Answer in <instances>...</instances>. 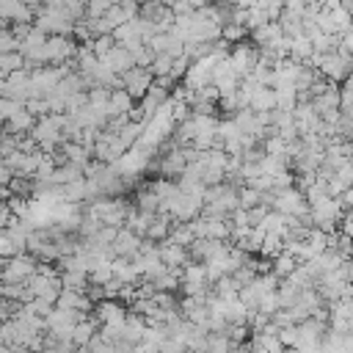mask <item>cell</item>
<instances>
[{
    "instance_id": "6da1fadb",
    "label": "cell",
    "mask_w": 353,
    "mask_h": 353,
    "mask_svg": "<svg viewBox=\"0 0 353 353\" xmlns=\"http://www.w3.org/2000/svg\"><path fill=\"white\" fill-rule=\"evenodd\" d=\"M273 210L284 212V215H295V218H303L309 223V201L303 196V190L298 185H287V188H279L273 190V201H270Z\"/></svg>"
},
{
    "instance_id": "7a4b0ae2",
    "label": "cell",
    "mask_w": 353,
    "mask_h": 353,
    "mask_svg": "<svg viewBox=\"0 0 353 353\" xmlns=\"http://www.w3.org/2000/svg\"><path fill=\"white\" fill-rule=\"evenodd\" d=\"M328 328V323H323V320H317V317H306V320H301V323H295V350H301V353H314V350H320V336H323V331Z\"/></svg>"
},
{
    "instance_id": "3957f363",
    "label": "cell",
    "mask_w": 353,
    "mask_h": 353,
    "mask_svg": "<svg viewBox=\"0 0 353 353\" xmlns=\"http://www.w3.org/2000/svg\"><path fill=\"white\" fill-rule=\"evenodd\" d=\"M74 50H77V41H74L72 36L50 33L47 41H44V63H63V61H72V58H74Z\"/></svg>"
},
{
    "instance_id": "277c9868",
    "label": "cell",
    "mask_w": 353,
    "mask_h": 353,
    "mask_svg": "<svg viewBox=\"0 0 353 353\" xmlns=\"http://www.w3.org/2000/svg\"><path fill=\"white\" fill-rule=\"evenodd\" d=\"M212 63H215V55H204V58L190 61L188 69H185V74H182V85L190 88V91L207 85L210 77H212Z\"/></svg>"
},
{
    "instance_id": "5b68a950",
    "label": "cell",
    "mask_w": 353,
    "mask_h": 353,
    "mask_svg": "<svg viewBox=\"0 0 353 353\" xmlns=\"http://www.w3.org/2000/svg\"><path fill=\"white\" fill-rule=\"evenodd\" d=\"M317 72L334 83L350 77V58H342L339 52L328 50V52H320V61H317Z\"/></svg>"
},
{
    "instance_id": "8992f818",
    "label": "cell",
    "mask_w": 353,
    "mask_h": 353,
    "mask_svg": "<svg viewBox=\"0 0 353 353\" xmlns=\"http://www.w3.org/2000/svg\"><path fill=\"white\" fill-rule=\"evenodd\" d=\"M152 72H149V66H130L127 72H121V88H127V94L138 102L143 94H146V88L152 85Z\"/></svg>"
},
{
    "instance_id": "52a82bcc",
    "label": "cell",
    "mask_w": 353,
    "mask_h": 353,
    "mask_svg": "<svg viewBox=\"0 0 353 353\" xmlns=\"http://www.w3.org/2000/svg\"><path fill=\"white\" fill-rule=\"evenodd\" d=\"M256 55L259 50L254 44H245V41H234V47H229V63L234 69L237 77H245L254 66H256Z\"/></svg>"
},
{
    "instance_id": "ba28073f",
    "label": "cell",
    "mask_w": 353,
    "mask_h": 353,
    "mask_svg": "<svg viewBox=\"0 0 353 353\" xmlns=\"http://www.w3.org/2000/svg\"><path fill=\"white\" fill-rule=\"evenodd\" d=\"M94 317L99 323H113V325H121L124 317H127V306L119 301V298H102L94 303Z\"/></svg>"
},
{
    "instance_id": "9c48e42d",
    "label": "cell",
    "mask_w": 353,
    "mask_h": 353,
    "mask_svg": "<svg viewBox=\"0 0 353 353\" xmlns=\"http://www.w3.org/2000/svg\"><path fill=\"white\" fill-rule=\"evenodd\" d=\"M99 63H105L110 72H116V74H121V72H127L130 66H132V52L124 47V44H113L102 58H99Z\"/></svg>"
},
{
    "instance_id": "30bf717a",
    "label": "cell",
    "mask_w": 353,
    "mask_h": 353,
    "mask_svg": "<svg viewBox=\"0 0 353 353\" xmlns=\"http://www.w3.org/2000/svg\"><path fill=\"white\" fill-rule=\"evenodd\" d=\"M138 243H141V234H135V232L127 229V226H119V229H116V237H113V243H110V248H113L116 256H132V254L138 251Z\"/></svg>"
},
{
    "instance_id": "8fae6325",
    "label": "cell",
    "mask_w": 353,
    "mask_h": 353,
    "mask_svg": "<svg viewBox=\"0 0 353 353\" xmlns=\"http://www.w3.org/2000/svg\"><path fill=\"white\" fill-rule=\"evenodd\" d=\"M157 251H160V259L165 262V265H171V268H182L190 256H188V248L185 245H179V243H174V240H160L157 243Z\"/></svg>"
},
{
    "instance_id": "7c38bea8",
    "label": "cell",
    "mask_w": 353,
    "mask_h": 353,
    "mask_svg": "<svg viewBox=\"0 0 353 353\" xmlns=\"http://www.w3.org/2000/svg\"><path fill=\"white\" fill-rule=\"evenodd\" d=\"M185 154H182V146H174L171 143V149L160 157V163H157V171L160 174H165V176H179L182 174V168H185Z\"/></svg>"
},
{
    "instance_id": "4fadbf2b",
    "label": "cell",
    "mask_w": 353,
    "mask_h": 353,
    "mask_svg": "<svg viewBox=\"0 0 353 353\" xmlns=\"http://www.w3.org/2000/svg\"><path fill=\"white\" fill-rule=\"evenodd\" d=\"M135 105V99L127 94V88H110L108 97V119L110 116H127V110Z\"/></svg>"
},
{
    "instance_id": "5bb4252c",
    "label": "cell",
    "mask_w": 353,
    "mask_h": 353,
    "mask_svg": "<svg viewBox=\"0 0 353 353\" xmlns=\"http://www.w3.org/2000/svg\"><path fill=\"white\" fill-rule=\"evenodd\" d=\"M97 328H99V320H97L94 314H88V317L77 320V323H74V328H72V342H74V347H83V345L97 334Z\"/></svg>"
},
{
    "instance_id": "9a60e30c",
    "label": "cell",
    "mask_w": 353,
    "mask_h": 353,
    "mask_svg": "<svg viewBox=\"0 0 353 353\" xmlns=\"http://www.w3.org/2000/svg\"><path fill=\"white\" fill-rule=\"evenodd\" d=\"M33 121H36V116H30L25 108H19L17 113H11V116L3 121V127H6V132H11V135H22V132H28V130L33 127Z\"/></svg>"
},
{
    "instance_id": "2e32d148",
    "label": "cell",
    "mask_w": 353,
    "mask_h": 353,
    "mask_svg": "<svg viewBox=\"0 0 353 353\" xmlns=\"http://www.w3.org/2000/svg\"><path fill=\"white\" fill-rule=\"evenodd\" d=\"M251 110H273L276 108V94L270 85H256V91L251 94V102H248Z\"/></svg>"
},
{
    "instance_id": "e0dca14e",
    "label": "cell",
    "mask_w": 353,
    "mask_h": 353,
    "mask_svg": "<svg viewBox=\"0 0 353 353\" xmlns=\"http://www.w3.org/2000/svg\"><path fill=\"white\" fill-rule=\"evenodd\" d=\"M110 265H113V276H116L121 284H135V281H138V273H135L130 256H113Z\"/></svg>"
},
{
    "instance_id": "ac0fdd59",
    "label": "cell",
    "mask_w": 353,
    "mask_h": 353,
    "mask_svg": "<svg viewBox=\"0 0 353 353\" xmlns=\"http://www.w3.org/2000/svg\"><path fill=\"white\" fill-rule=\"evenodd\" d=\"M204 350H210V353H226V350H234V342L223 331H207Z\"/></svg>"
},
{
    "instance_id": "d6986e66",
    "label": "cell",
    "mask_w": 353,
    "mask_h": 353,
    "mask_svg": "<svg viewBox=\"0 0 353 353\" xmlns=\"http://www.w3.org/2000/svg\"><path fill=\"white\" fill-rule=\"evenodd\" d=\"M61 199L63 201H72V204H83L85 201V176L61 185Z\"/></svg>"
},
{
    "instance_id": "ffe728a7",
    "label": "cell",
    "mask_w": 353,
    "mask_h": 353,
    "mask_svg": "<svg viewBox=\"0 0 353 353\" xmlns=\"http://www.w3.org/2000/svg\"><path fill=\"white\" fill-rule=\"evenodd\" d=\"M152 284H154V290H168V292H176L179 290V268H165L163 273H157L154 279H152Z\"/></svg>"
},
{
    "instance_id": "44dd1931",
    "label": "cell",
    "mask_w": 353,
    "mask_h": 353,
    "mask_svg": "<svg viewBox=\"0 0 353 353\" xmlns=\"http://www.w3.org/2000/svg\"><path fill=\"white\" fill-rule=\"evenodd\" d=\"M245 317H248V306L240 298L223 301V320L226 323H245Z\"/></svg>"
},
{
    "instance_id": "7402d4cb",
    "label": "cell",
    "mask_w": 353,
    "mask_h": 353,
    "mask_svg": "<svg viewBox=\"0 0 353 353\" xmlns=\"http://www.w3.org/2000/svg\"><path fill=\"white\" fill-rule=\"evenodd\" d=\"M312 52H314V50H312V41H309V36H306V33H303V36L290 39V58H292V61L303 63V61H306Z\"/></svg>"
},
{
    "instance_id": "603a6c76",
    "label": "cell",
    "mask_w": 353,
    "mask_h": 353,
    "mask_svg": "<svg viewBox=\"0 0 353 353\" xmlns=\"http://www.w3.org/2000/svg\"><path fill=\"white\" fill-rule=\"evenodd\" d=\"M85 94H88V105H91L94 110H99V113L108 116V97H110V88H108V85H91V88H85Z\"/></svg>"
},
{
    "instance_id": "cb8c5ba5",
    "label": "cell",
    "mask_w": 353,
    "mask_h": 353,
    "mask_svg": "<svg viewBox=\"0 0 353 353\" xmlns=\"http://www.w3.org/2000/svg\"><path fill=\"white\" fill-rule=\"evenodd\" d=\"M273 259V265H270V270L279 276V279H284V276H290V270L298 265V259L292 256V254H287V251H279L276 256H270Z\"/></svg>"
},
{
    "instance_id": "d4e9b609",
    "label": "cell",
    "mask_w": 353,
    "mask_h": 353,
    "mask_svg": "<svg viewBox=\"0 0 353 353\" xmlns=\"http://www.w3.org/2000/svg\"><path fill=\"white\" fill-rule=\"evenodd\" d=\"M58 279H61V287H69V290H85L88 284V273L83 270H61Z\"/></svg>"
},
{
    "instance_id": "484cf974",
    "label": "cell",
    "mask_w": 353,
    "mask_h": 353,
    "mask_svg": "<svg viewBox=\"0 0 353 353\" xmlns=\"http://www.w3.org/2000/svg\"><path fill=\"white\" fill-rule=\"evenodd\" d=\"M135 207H138V210H146V212H157L160 199L154 196V190H152L149 185H143V188L138 190V196H135Z\"/></svg>"
},
{
    "instance_id": "4316f807",
    "label": "cell",
    "mask_w": 353,
    "mask_h": 353,
    "mask_svg": "<svg viewBox=\"0 0 353 353\" xmlns=\"http://www.w3.org/2000/svg\"><path fill=\"white\" fill-rule=\"evenodd\" d=\"M25 66V55L19 50H8V52H0V72L8 74L14 69H22Z\"/></svg>"
},
{
    "instance_id": "83f0119b",
    "label": "cell",
    "mask_w": 353,
    "mask_h": 353,
    "mask_svg": "<svg viewBox=\"0 0 353 353\" xmlns=\"http://www.w3.org/2000/svg\"><path fill=\"white\" fill-rule=\"evenodd\" d=\"M268 22V14L259 8V6H248L245 11H243V25H245V30H254V28H259V25H265Z\"/></svg>"
},
{
    "instance_id": "f1b7e54d",
    "label": "cell",
    "mask_w": 353,
    "mask_h": 353,
    "mask_svg": "<svg viewBox=\"0 0 353 353\" xmlns=\"http://www.w3.org/2000/svg\"><path fill=\"white\" fill-rule=\"evenodd\" d=\"M328 17H331V30H334L336 36L345 33V30H350V11H345L342 6L334 8V11H328Z\"/></svg>"
},
{
    "instance_id": "f546056e",
    "label": "cell",
    "mask_w": 353,
    "mask_h": 353,
    "mask_svg": "<svg viewBox=\"0 0 353 353\" xmlns=\"http://www.w3.org/2000/svg\"><path fill=\"white\" fill-rule=\"evenodd\" d=\"M245 36H248V30H245V25H240V22H226V25H221V39L229 41V44L243 41Z\"/></svg>"
},
{
    "instance_id": "4dcf8cb0",
    "label": "cell",
    "mask_w": 353,
    "mask_h": 353,
    "mask_svg": "<svg viewBox=\"0 0 353 353\" xmlns=\"http://www.w3.org/2000/svg\"><path fill=\"white\" fill-rule=\"evenodd\" d=\"M171 55L168 52H154V58H152V63H149V72H152V77H163V74H168L171 72Z\"/></svg>"
},
{
    "instance_id": "1f68e13d",
    "label": "cell",
    "mask_w": 353,
    "mask_h": 353,
    "mask_svg": "<svg viewBox=\"0 0 353 353\" xmlns=\"http://www.w3.org/2000/svg\"><path fill=\"white\" fill-rule=\"evenodd\" d=\"M113 44H116V41H113V36H110V33H97V36L91 39V52H94L97 58H102Z\"/></svg>"
},
{
    "instance_id": "d6a6232c",
    "label": "cell",
    "mask_w": 353,
    "mask_h": 353,
    "mask_svg": "<svg viewBox=\"0 0 353 353\" xmlns=\"http://www.w3.org/2000/svg\"><path fill=\"white\" fill-rule=\"evenodd\" d=\"M22 108L30 113V116H44V113H50V108H47V97H28L25 102H22Z\"/></svg>"
},
{
    "instance_id": "836d02e7",
    "label": "cell",
    "mask_w": 353,
    "mask_h": 353,
    "mask_svg": "<svg viewBox=\"0 0 353 353\" xmlns=\"http://www.w3.org/2000/svg\"><path fill=\"white\" fill-rule=\"evenodd\" d=\"M6 210H8L11 215H17V218H22V215L28 212V196H19V193H11V196L6 199Z\"/></svg>"
},
{
    "instance_id": "e575fe53",
    "label": "cell",
    "mask_w": 353,
    "mask_h": 353,
    "mask_svg": "<svg viewBox=\"0 0 353 353\" xmlns=\"http://www.w3.org/2000/svg\"><path fill=\"white\" fill-rule=\"evenodd\" d=\"M19 47V39L14 36V30L8 25L0 28V52H8V50H17Z\"/></svg>"
},
{
    "instance_id": "d590c367",
    "label": "cell",
    "mask_w": 353,
    "mask_h": 353,
    "mask_svg": "<svg viewBox=\"0 0 353 353\" xmlns=\"http://www.w3.org/2000/svg\"><path fill=\"white\" fill-rule=\"evenodd\" d=\"M188 63H190V58L182 52V55H176L174 61H171V72H168V77L176 83V80H182V74H185V69H188Z\"/></svg>"
},
{
    "instance_id": "8d00e7d4",
    "label": "cell",
    "mask_w": 353,
    "mask_h": 353,
    "mask_svg": "<svg viewBox=\"0 0 353 353\" xmlns=\"http://www.w3.org/2000/svg\"><path fill=\"white\" fill-rule=\"evenodd\" d=\"M149 188L154 190L157 199H165V196H171L176 190V182H171V179H154V182H149Z\"/></svg>"
},
{
    "instance_id": "74e56055",
    "label": "cell",
    "mask_w": 353,
    "mask_h": 353,
    "mask_svg": "<svg viewBox=\"0 0 353 353\" xmlns=\"http://www.w3.org/2000/svg\"><path fill=\"white\" fill-rule=\"evenodd\" d=\"M152 58H154V52L149 50V44H146V41L132 52V63H135V66H149V63H152Z\"/></svg>"
},
{
    "instance_id": "f35d334b",
    "label": "cell",
    "mask_w": 353,
    "mask_h": 353,
    "mask_svg": "<svg viewBox=\"0 0 353 353\" xmlns=\"http://www.w3.org/2000/svg\"><path fill=\"white\" fill-rule=\"evenodd\" d=\"M85 102H88V94H85V91H74V94H69V97H66V113L80 110Z\"/></svg>"
},
{
    "instance_id": "ab89813d",
    "label": "cell",
    "mask_w": 353,
    "mask_h": 353,
    "mask_svg": "<svg viewBox=\"0 0 353 353\" xmlns=\"http://www.w3.org/2000/svg\"><path fill=\"white\" fill-rule=\"evenodd\" d=\"M276 336H279V342H281L284 347H292V345H295V323L281 325V328L276 331Z\"/></svg>"
},
{
    "instance_id": "60d3db41",
    "label": "cell",
    "mask_w": 353,
    "mask_h": 353,
    "mask_svg": "<svg viewBox=\"0 0 353 353\" xmlns=\"http://www.w3.org/2000/svg\"><path fill=\"white\" fill-rule=\"evenodd\" d=\"M19 309V301H11V298H0V320H8L14 317Z\"/></svg>"
},
{
    "instance_id": "b9f144b4",
    "label": "cell",
    "mask_w": 353,
    "mask_h": 353,
    "mask_svg": "<svg viewBox=\"0 0 353 353\" xmlns=\"http://www.w3.org/2000/svg\"><path fill=\"white\" fill-rule=\"evenodd\" d=\"M119 6H121V11H124V17L127 19H132V17H138V0H119Z\"/></svg>"
},
{
    "instance_id": "7bdbcfd3",
    "label": "cell",
    "mask_w": 353,
    "mask_h": 353,
    "mask_svg": "<svg viewBox=\"0 0 353 353\" xmlns=\"http://www.w3.org/2000/svg\"><path fill=\"white\" fill-rule=\"evenodd\" d=\"M168 8H171L174 14H190V11H193V6H190L188 0H174Z\"/></svg>"
},
{
    "instance_id": "ee69618b",
    "label": "cell",
    "mask_w": 353,
    "mask_h": 353,
    "mask_svg": "<svg viewBox=\"0 0 353 353\" xmlns=\"http://www.w3.org/2000/svg\"><path fill=\"white\" fill-rule=\"evenodd\" d=\"M19 3H25V6H30L33 11H39V6H41V0H19Z\"/></svg>"
},
{
    "instance_id": "f6af8a7d",
    "label": "cell",
    "mask_w": 353,
    "mask_h": 353,
    "mask_svg": "<svg viewBox=\"0 0 353 353\" xmlns=\"http://www.w3.org/2000/svg\"><path fill=\"white\" fill-rule=\"evenodd\" d=\"M193 8H199V6H207V3H215V0H188Z\"/></svg>"
},
{
    "instance_id": "bcb514c9",
    "label": "cell",
    "mask_w": 353,
    "mask_h": 353,
    "mask_svg": "<svg viewBox=\"0 0 353 353\" xmlns=\"http://www.w3.org/2000/svg\"><path fill=\"white\" fill-rule=\"evenodd\" d=\"M6 218H8V210L3 207V210H0V232H3V226H6Z\"/></svg>"
},
{
    "instance_id": "7dc6e473",
    "label": "cell",
    "mask_w": 353,
    "mask_h": 353,
    "mask_svg": "<svg viewBox=\"0 0 353 353\" xmlns=\"http://www.w3.org/2000/svg\"><path fill=\"white\" fill-rule=\"evenodd\" d=\"M0 350H8V345H6V342H3V339H0Z\"/></svg>"
},
{
    "instance_id": "c3c4849f",
    "label": "cell",
    "mask_w": 353,
    "mask_h": 353,
    "mask_svg": "<svg viewBox=\"0 0 353 353\" xmlns=\"http://www.w3.org/2000/svg\"><path fill=\"white\" fill-rule=\"evenodd\" d=\"M3 135H6V127H3V121H0V138H3Z\"/></svg>"
}]
</instances>
